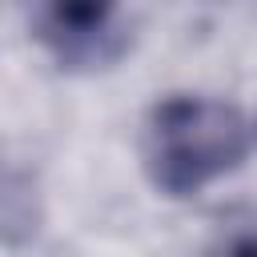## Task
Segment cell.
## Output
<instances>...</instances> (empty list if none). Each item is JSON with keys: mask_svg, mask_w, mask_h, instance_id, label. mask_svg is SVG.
Instances as JSON below:
<instances>
[{"mask_svg": "<svg viewBox=\"0 0 257 257\" xmlns=\"http://www.w3.org/2000/svg\"><path fill=\"white\" fill-rule=\"evenodd\" d=\"M253 149V124L237 104L213 96H169L153 108L145 133V169L169 197H189L213 177L237 169Z\"/></svg>", "mask_w": 257, "mask_h": 257, "instance_id": "cell-1", "label": "cell"}, {"mask_svg": "<svg viewBox=\"0 0 257 257\" xmlns=\"http://www.w3.org/2000/svg\"><path fill=\"white\" fill-rule=\"evenodd\" d=\"M221 257H257V233H237V237H229V245H225Z\"/></svg>", "mask_w": 257, "mask_h": 257, "instance_id": "cell-2", "label": "cell"}]
</instances>
